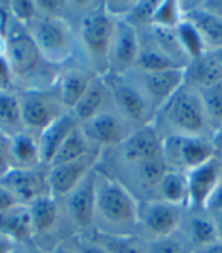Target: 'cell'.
<instances>
[{
  "instance_id": "b9f144b4",
  "label": "cell",
  "mask_w": 222,
  "mask_h": 253,
  "mask_svg": "<svg viewBox=\"0 0 222 253\" xmlns=\"http://www.w3.org/2000/svg\"><path fill=\"white\" fill-rule=\"evenodd\" d=\"M78 253H108V252L105 249H102L99 244L93 243L91 240H87V241L79 243Z\"/></svg>"
},
{
  "instance_id": "d6a6232c",
  "label": "cell",
  "mask_w": 222,
  "mask_h": 253,
  "mask_svg": "<svg viewBox=\"0 0 222 253\" xmlns=\"http://www.w3.org/2000/svg\"><path fill=\"white\" fill-rule=\"evenodd\" d=\"M189 233H190V241L198 250L219 241L215 223L212 218H207V216H195V218H192Z\"/></svg>"
},
{
  "instance_id": "bcb514c9",
  "label": "cell",
  "mask_w": 222,
  "mask_h": 253,
  "mask_svg": "<svg viewBox=\"0 0 222 253\" xmlns=\"http://www.w3.org/2000/svg\"><path fill=\"white\" fill-rule=\"evenodd\" d=\"M212 143H213L215 150L222 151V124L215 130V136H213V139H212Z\"/></svg>"
},
{
  "instance_id": "8fae6325",
  "label": "cell",
  "mask_w": 222,
  "mask_h": 253,
  "mask_svg": "<svg viewBox=\"0 0 222 253\" xmlns=\"http://www.w3.org/2000/svg\"><path fill=\"white\" fill-rule=\"evenodd\" d=\"M18 99H20L22 119L25 128L37 130L41 133L53 121H57L63 115L61 113L63 105L60 99L49 98L44 93L40 92L25 93L23 98Z\"/></svg>"
},
{
  "instance_id": "277c9868",
  "label": "cell",
  "mask_w": 222,
  "mask_h": 253,
  "mask_svg": "<svg viewBox=\"0 0 222 253\" xmlns=\"http://www.w3.org/2000/svg\"><path fill=\"white\" fill-rule=\"evenodd\" d=\"M96 211L116 226H133L137 223L139 205L123 186L114 180L98 182Z\"/></svg>"
},
{
  "instance_id": "5bb4252c",
  "label": "cell",
  "mask_w": 222,
  "mask_h": 253,
  "mask_svg": "<svg viewBox=\"0 0 222 253\" xmlns=\"http://www.w3.org/2000/svg\"><path fill=\"white\" fill-rule=\"evenodd\" d=\"M189 188V206L204 211L210 194L222 182V164L213 157L207 164L186 172Z\"/></svg>"
},
{
  "instance_id": "836d02e7",
  "label": "cell",
  "mask_w": 222,
  "mask_h": 253,
  "mask_svg": "<svg viewBox=\"0 0 222 253\" xmlns=\"http://www.w3.org/2000/svg\"><path fill=\"white\" fill-rule=\"evenodd\" d=\"M183 20V12L180 9V5L172 0H166V2H158L151 25L157 28H166V29H175Z\"/></svg>"
},
{
  "instance_id": "83f0119b",
  "label": "cell",
  "mask_w": 222,
  "mask_h": 253,
  "mask_svg": "<svg viewBox=\"0 0 222 253\" xmlns=\"http://www.w3.org/2000/svg\"><path fill=\"white\" fill-rule=\"evenodd\" d=\"M90 153L91 151H90L88 142H87V137H85L82 128L81 126H75L73 131L63 142V145L60 147L57 154H55V157L50 162L49 167L63 165V164H67V162L78 160V159H81Z\"/></svg>"
},
{
  "instance_id": "681fc988",
  "label": "cell",
  "mask_w": 222,
  "mask_h": 253,
  "mask_svg": "<svg viewBox=\"0 0 222 253\" xmlns=\"http://www.w3.org/2000/svg\"><path fill=\"white\" fill-rule=\"evenodd\" d=\"M212 53L215 55V58L219 61V64L222 66V47L221 49H216V50H212Z\"/></svg>"
},
{
  "instance_id": "603a6c76",
  "label": "cell",
  "mask_w": 222,
  "mask_h": 253,
  "mask_svg": "<svg viewBox=\"0 0 222 253\" xmlns=\"http://www.w3.org/2000/svg\"><path fill=\"white\" fill-rule=\"evenodd\" d=\"M95 78L90 72L81 69H72L63 74L58 83V99L63 108L72 110Z\"/></svg>"
},
{
  "instance_id": "4dcf8cb0",
  "label": "cell",
  "mask_w": 222,
  "mask_h": 253,
  "mask_svg": "<svg viewBox=\"0 0 222 253\" xmlns=\"http://www.w3.org/2000/svg\"><path fill=\"white\" fill-rule=\"evenodd\" d=\"M136 66L142 69V72H160V70H169V69H186L184 66L178 64L168 55H164L157 47L142 50L139 53V58Z\"/></svg>"
},
{
  "instance_id": "6da1fadb",
  "label": "cell",
  "mask_w": 222,
  "mask_h": 253,
  "mask_svg": "<svg viewBox=\"0 0 222 253\" xmlns=\"http://www.w3.org/2000/svg\"><path fill=\"white\" fill-rule=\"evenodd\" d=\"M25 28L47 63L63 64L72 57L75 44L72 31L64 20L43 15L34 19Z\"/></svg>"
},
{
  "instance_id": "ee69618b",
  "label": "cell",
  "mask_w": 222,
  "mask_h": 253,
  "mask_svg": "<svg viewBox=\"0 0 222 253\" xmlns=\"http://www.w3.org/2000/svg\"><path fill=\"white\" fill-rule=\"evenodd\" d=\"M212 220L215 223V227H216V233H218V240L222 241V211L221 212H216L212 215Z\"/></svg>"
},
{
  "instance_id": "30bf717a",
  "label": "cell",
  "mask_w": 222,
  "mask_h": 253,
  "mask_svg": "<svg viewBox=\"0 0 222 253\" xmlns=\"http://www.w3.org/2000/svg\"><path fill=\"white\" fill-rule=\"evenodd\" d=\"M137 221L155 240L168 238L181 223V208L164 203L161 200H148L139 205Z\"/></svg>"
},
{
  "instance_id": "f1b7e54d",
  "label": "cell",
  "mask_w": 222,
  "mask_h": 253,
  "mask_svg": "<svg viewBox=\"0 0 222 253\" xmlns=\"http://www.w3.org/2000/svg\"><path fill=\"white\" fill-rule=\"evenodd\" d=\"M175 32H177L178 43L189 61H193L204 55L206 52H209L204 40H202L196 28L189 20L183 19L181 23L175 28Z\"/></svg>"
},
{
  "instance_id": "44dd1931",
  "label": "cell",
  "mask_w": 222,
  "mask_h": 253,
  "mask_svg": "<svg viewBox=\"0 0 222 253\" xmlns=\"http://www.w3.org/2000/svg\"><path fill=\"white\" fill-rule=\"evenodd\" d=\"M0 233L6 235L15 243L29 241L34 235L29 208L26 205H14L0 212Z\"/></svg>"
},
{
  "instance_id": "cb8c5ba5",
  "label": "cell",
  "mask_w": 222,
  "mask_h": 253,
  "mask_svg": "<svg viewBox=\"0 0 222 253\" xmlns=\"http://www.w3.org/2000/svg\"><path fill=\"white\" fill-rule=\"evenodd\" d=\"M161 202L177 208L189 206V188L187 177L181 171L168 169L158 185Z\"/></svg>"
},
{
  "instance_id": "d6986e66",
  "label": "cell",
  "mask_w": 222,
  "mask_h": 253,
  "mask_svg": "<svg viewBox=\"0 0 222 253\" xmlns=\"http://www.w3.org/2000/svg\"><path fill=\"white\" fill-rule=\"evenodd\" d=\"M75 126H78V122L73 118V115H61L57 121H53L47 128L40 133L38 148L41 164L50 165V162L63 145V142L73 131Z\"/></svg>"
},
{
  "instance_id": "2e32d148",
  "label": "cell",
  "mask_w": 222,
  "mask_h": 253,
  "mask_svg": "<svg viewBox=\"0 0 222 253\" xmlns=\"http://www.w3.org/2000/svg\"><path fill=\"white\" fill-rule=\"evenodd\" d=\"M184 69L143 72V85L152 102L163 107L184 85Z\"/></svg>"
},
{
  "instance_id": "ba28073f",
  "label": "cell",
  "mask_w": 222,
  "mask_h": 253,
  "mask_svg": "<svg viewBox=\"0 0 222 253\" xmlns=\"http://www.w3.org/2000/svg\"><path fill=\"white\" fill-rule=\"evenodd\" d=\"M140 53L137 31L128 20H114V31L108 52V69L113 75H120L136 66Z\"/></svg>"
},
{
  "instance_id": "7c38bea8",
  "label": "cell",
  "mask_w": 222,
  "mask_h": 253,
  "mask_svg": "<svg viewBox=\"0 0 222 253\" xmlns=\"http://www.w3.org/2000/svg\"><path fill=\"white\" fill-rule=\"evenodd\" d=\"M96 156L90 153L78 160L67 162L63 165L49 167L47 172V186L49 191L55 195L67 197L73 189H75L82 180L93 171Z\"/></svg>"
},
{
  "instance_id": "d590c367",
  "label": "cell",
  "mask_w": 222,
  "mask_h": 253,
  "mask_svg": "<svg viewBox=\"0 0 222 253\" xmlns=\"http://www.w3.org/2000/svg\"><path fill=\"white\" fill-rule=\"evenodd\" d=\"M9 9L12 12V17L15 19L17 23H20L26 26L31 23L34 19L38 17L37 14V6L35 2H26V0H15V2L9 3Z\"/></svg>"
},
{
  "instance_id": "60d3db41",
  "label": "cell",
  "mask_w": 222,
  "mask_h": 253,
  "mask_svg": "<svg viewBox=\"0 0 222 253\" xmlns=\"http://www.w3.org/2000/svg\"><path fill=\"white\" fill-rule=\"evenodd\" d=\"M204 211L212 212V215L222 211V182H221V183L216 186V189L210 194L209 200H207V203H206Z\"/></svg>"
},
{
  "instance_id": "8992f818",
  "label": "cell",
  "mask_w": 222,
  "mask_h": 253,
  "mask_svg": "<svg viewBox=\"0 0 222 253\" xmlns=\"http://www.w3.org/2000/svg\"><path fill=\"white\" fill-rule=\"evenodd\" d=\"M104 81L114 101L117 113L129 122L139 124L142 126L148 125L151 116V105L139 90L123 81L119 75L111 74V77L104 78Z\"/></svg>"
},
{
  "instance_id": "9c48e42d",
  "label": "cell",
  "mask_w": 222,
  "mask_h": 253,
  "mask_svg": "<svg viewBox=\"0 0 222 253\" xmlns=\"http://www.w3.org/2000/svg\"><path fill=\"white\" fill-rule=\"evenodd\" d=\"M0 188H3L18 205H31L37 198L50 194L47 186V175L43 177L35 168L14 167L0 178Z\"/></svg>"
},
{
  "instance_id": "e575fe53",
  "label": "cell",
  "mask_w": 222,
  "mask_h": 253,
  "mask_svg": "<svg viewBox=\"0 0 222 253\" xmlns=\"http://www.w3.org/2000/svg\"><path fill=\"white\" fill-rule=\"evenodd\" d=\"M137 171H139L140 183L145 188L152 189V188H158L161 178L164 177L166 171H168V167H166L163 157H160L154 160L142 162V164L137 165Z\"/></svg>"
},
{
  "instance_id": "f35d334b",
  "label": "cell",
  "mask_w": 222,
  "mask_h": 253,
  "mask_svg": "<svg viewBox=\"0 0 222 253\" xmlns=\"http://www.w3.org/2000/svg\"><path fill=\"white\" fill-rule=\"evenodd\" d=\"M14 77L5 58H0V92H11Z\"/></svg>"
},
{
  "instance_id": "ac0fdd59",
  "label": "cell",
  "mask_w": 222,
  "mask_h": 253,
  "mask_svg": "<svg viewBox=\"0 0 222 253\" xmlns=\"http://www.w3.org/2000/svg\"><path fill=\"white\" fill-rule=\"evenodd\" d=\"M184 78L186 84L198 90L210 88L222 83V66L215 58L212 50H209L202 57L189 61L184 69Z\"/></svg>"
},
{
  "instance_id": "4fadbf2b",
  "label": "cell",
  "mask_w": 222,
  "mask_h": 253,
  "mask_svg": "<svg viewBox=\"0 0 222 253\" xmlns=\"http://www.w3.org/2000/svg\"><path fill=\"white\" fill-rule=\"evenodd\" d=\"M67 209L73 223L79 229L91 226L96 213L98 202V175L91 171L82 182L67 195Z\"/></svg>"
},
{
  "instance_id": "8d00e7d4",
  "label": "cell",
  "mask_w": 222,
  "mask_h": 253,
  "mask_svg": "<svg viewBox=\"0 0 222 253\" xmlns=\"http://www.w3.org/2000/svg\"><path fill=\"white\" fill-rule=\"evenodd\" d=\"M148 253H184L183 246L174 240L172 237L160 238L149 243V249L146 250Z\"/></svg>"
},
{
  "instance_id": "3957f363",
  "label": "cell",
  "mask_w": 222,
  "mask_h": 253,
  "mask_svg": "<svg viewBox=\"0 0 222 253\" xmlns=\"http://www.w3.org/2000/svg\"><path fill=\"white\" fill-rule=\"evenodd\" d=\"M212 140L202 136L171 134L161 142V157L168 169L190 171L215 157Z\"/></svg>"
},
{
  "instance_id": "52a82bcc",
  "label": "cell",
  "mask_w": 222,
  "mask_h": 253,
  "mask_svg": "<svg viewBox=\"0 0 222 253\" xmlns=\"http://www.w3.org/2000/svg\"><path fill=\"white\" fill-rule=\"evenodd\" d=\"M114 31V19L105 8L95 9L81 23V40L85 50L96 61L108 64V52Z\"/></svg>"
},
{
  "instance_id": "5b68a950",
  "label": "cell",
  "mask_w": 222,
  "mask_h": 253,
  "mask_svg": "<svg viewBox=\"0 0 222 253\" xmlns=\"http://www.w3.org/2000/svg\"><path fill=\"white\" fill-rule=\"evenodd\" d=\"M6 42L8 46L5 60L14 78L29 77L40 67L43 57L23 25L17 23L15 28L6 34Z\"/></svg>"
},
{
  "instance_id": "7402d4cb",
  "label": "cell",
  "mask_w": 222,
  "mask_h": 253,
  "mask_svg": "<svg viewBox=\"0 0 222 253\" xmlns=\"http://www.w3.org/2000/svg\"><path fill=\"white\" fill-rule=\"evenodd\" d=\"M108 87L104 81V78L96 77L93 81L90 83L81 99L76 102V105L72 108L73 118L76 122H88L99 113H102V107L107 101L108 95Z\"/></svg>"
},
{
  "instance_id": "f6af8a7d",
  "label": "cell",
  "mask_w": 222,
  "mask_h": 253,
  "mask_svg": "<svg viewBox=\"0 0 222 253\" xmlns=\"http://www.w3.org/2000/svg\"><path fill=\"white\" fill-rule=\"evenodd\" d=\"M196 253H222V241H216L213 244H209L206 247L199 249Z\"/></svg>"
},
{
  "instance_id": "1f68e13d",
  "label": "cell",
  "mask_w": 222,
  "mask_h": 253,
  "mask_svg": "<svg viewBox=\"0 0 222 253\" xmlns=\"http://www.w3.org/2000/svg\"><path fill=\"white\" fill-rule=\"evenodd\" d=\"M199 95L206 110L207 124L216 130L222 124V83L210 88L199 90Z\"/></svg>"
},
{
  "instance_id": "484cf974",
  "label": "cell",
  "mask_w": 222,
  "mask_h": 253,
  "mask_svg": "<svg viewBox=\"0 0 222 253\" xmlns=\"http://www.w3.org/2000/svg\"><path fill=\"white\" fill-rule=\"evenodd\" d=\"M34 233H47L58 221V206L50 194L37 198L28 205Z\"/></svg>"
},
{
  "instance_id": "ffe728a7",
  "label": "cell",
  "mask_w": 222,
  "mask_h": 253,
  "mask_svg": "<svg viewBox=\"0 0 222 253\" xmlns=\"http://www.w3.org/2000/svg\"><path fill=\"white\" fill-rule=\"evenodd\" d=\"M183 19L189 20L196 28L209 50L222 47V15L219 12L206 8H193L184 12Z\"/></svg>"
},
{
  "instance_id": "4316f807",
  "label": "cell",
  "mask_w": 222,
  "mask_h": 253,
  "mask_svg": "<svg viewBox=\"0 0 222 253\" xmlns=\"http://www.w3.org/2000/svg\"><path fill=\"white\" fill-rule=\"evenodd\" d=\"M11 151L14 157V165L17 168H37L41 164L38 140H35L31 134L22 131L9 139Z\"/></svg>"
},
{
  "instance_id": "74e56055",
  "label": "cell",
  "mask_w": 222,
  "mask_h": 253,
  "mask_svg": "<svg viewBox=\"0 0 222 253\" xmlns=\"http://www.w3.org/2000/svg\"><path fill=\"white\" fill-rule=\"evenodd\" d=\"M14 157L11 151V142L8 137L0 134V178H2L8 171L14 168Z\"/></svg>"
},
{
  "instance_id": "d4e9b609",
  "label": "cell",
  "mask_w": 222,
  "mask_h": 253,
  "mask_svg": "<svg viewBox=\"0 0 222 253\" xmlns=\"http://www.w3.org/2000/svg\"><path fill=\"white\" fill-rule=\"evenodd\" d=\"M23 128L20 99L12 92H0V134L11 139Z\"/></svg>"
},
{
  "instance_id": "9a60e30c",
  "label": "cell",
  "mask_w": 222,
  "mask_h": 253,
  "mask_svg": "<svg viewBox=\"0 0 222 253\" xmlns=\"http://www.w3.org/2000/svg\"><path fill=\"white\" fill-rule=\"evenodd\" d=\"M161 142L157 130L152 125H145L137 131L129 134L123 143V157L131 164H142V162L154 160L161 157Z\"/></svg>"
},
{
  "instance_id": "c3c4849f",
  "label": "cell",
  "mask_w": 222,
  "mask_h": 253,
  "mask_svg": "<svg viewBox=\"0 0 222 253\" xmlns=\"http://www.w3.org/2000/svg\"><path fill=\"white\" fill-rule=\"evenodd\" d=\"M50 253H75L73 250H70L69 247H66L64 244H58L57 247H53Z\"/></svg>"
},
{
  "instance_id": "ab89813d",
  "label": "cell",
  "mask_w": 222,
  "mask_h": 253,
  "mask_svg": "<svg viewBox=\"0 0 222 253\" xmlns=\"http://www.w3.org/2000/svg\"><path fill=\"white\" fill-rule=\"evenodd\" d=\"M37 11H43L46 17H57V12L63 9L64 2L58 0H41V2H35Z\"/></svg>"
},
{
  "instance_id": "7dc6e473",
  "label": "cell",
  "mask_w": 222,
  "mask_h": 253,
  "mask_svg": "<svg viewBox=\"0 0 222 253\" xmlns=\"http://www.w3.org/2000/svg\"><path fill=\"white\" fill-rule=\"evenodd\" d=\"M6 46H8L6 35L0 34V58H5V55H6Z\"/></svg>"
},
{
  "instance_id": "f907efd6",
  "label": "cell",
  "mask_w": 222,
  "mask_h": 253,
  "mask_svg": "<svg viewBox=\"0 0 222 253\" xmlns=\"http://www.w3.org/2000/svg\"><path fill=\"white\" fill-rule=\"evenodd\" d=\"M14 253H17V252H14Z\"/></svg>"
},
{
  "instance_id": "e0dca14e",
  "label": "cell",
  "mask_w": 222,
  "mask_h": 253,
  "mask_svg": "<svg viewBox=\"0 0 222 253\" xmlns=\"http://www.w3.org/2000/svg\"><path fill=\"white\" fill-rule=\"evenodd\" d=\"M87 128H82L85 137L99 147H116L131 134L125 130L123 122L111 113H99L91 121L85 122Z\"/></svg>"
},
{
  "instance_id": "816d5d0a",
  "label": "cell",
  "mask_w": 222,
  "mask_h": 253,
  "mask_svg": "<svg viewBox=\"0 0 222 253\" xmlns=\"http://www.w3.org/2000/svg\"><path fill=\"white\" fill-rule=\"evenodd\" d=\"M221 15H222V14H221Z\"/></svg>"
},
{
  "instance_id": "7bdbcfd3",
  "label": "cell",
  "mask_w": 222,
  "mask_h": 253,
  "mask_svg": "<svg viewBox=\"0 0 222 253\" xmlns=\"http://www.w3.org/2000/svg\"><path fill=\"white\" fill-rule=\"evenodd\" d=\"M14 252H15V241L6 237V235L0 233V253H14Z\"/></svg>"
},
{
  "instance_id": "f546056e",
  "label": "cell",
  "mask_w": 222,
  "mask_h": 253,
  "mask_svg": "<svg viewBox=\"0 0 222 253\" xmlns=\"http://www.w3.org/2000/svg\"><path fill=\"white\" fill-rule=\"evenodd\" d=\"M99 244L108 253H148L134 238L128 235H113V233H96V238L91 240Z\"/></svg>"
},
{
  "instance_id": "7a4b0ae2",
  "label": "cell",
  "mask_w": 222,
  "mask_h": 253,
  "mask_svg": "<svg viewBox=\"0 0 222 253\" xmlns=\"http://www.w3.org/2000/svg\"><path fill=\"white\" fill-rule=\"evenodd\" d=\"M163 110L177 134L201 136L209 126L199 90L186 83L163 105Z\"/></svg>"
}]
</instances>
